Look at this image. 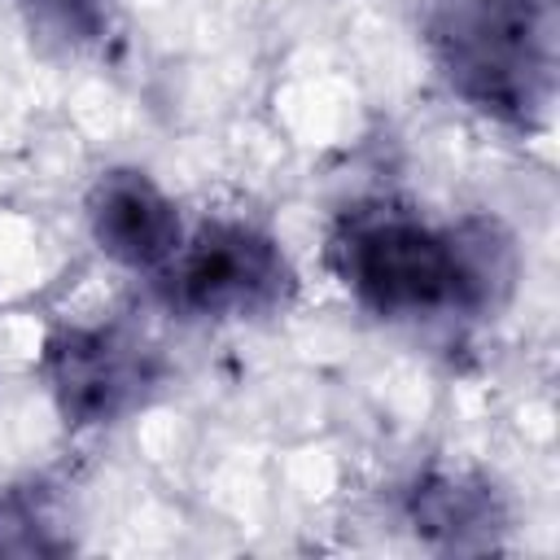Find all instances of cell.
<instances>
[{
    "label": "cell",
    "mask_w": 560,
    "mask_h": 560,
    "mask_svg": "<svg viewBox=\"0 0 560 560\" xmlns=\"http://www.w3.org/2000/svg\"><path fill=\"white\" fill-rule=\"evenodd\" d=\"M341 284L385 319L486 315L516 276V254L494 219L433 228L407 210H350L328 241Z\"/></svg>",
    "instance_id": "1"
},
{
    "label": "cell",
    "mask_w": 560,
    "mask_h": 560,
    "mask_svg": "<svg viewBox=\"0 0 560 560\" xmlns=\"http://www.w3.org/2000/svg\"><path fill=\"white\" fill-rule=\"evenodd\" d=\"M424 35L446 83L512 127H538L551 105V0H429Z\"/></svg>",
    "instance_id": "2"
},
{
    "label": "cell",
    "mask_w": 560,
    "mask_h": 560,
    "mask_svg": "<svg viewBox=\"0 0 560 560\" xmlns=\"http://www.w3.org/2000/svg\"><path fill=\"white\" fill-rule=\"evenodd\" d=\"M298 276L284 249L249 223H206L175 249L171 302L206 319H245L289 306Z\"/></svg>",
    "instance_id": "3"
},
{
    "label": "cell",
    "mask_w": 560,
    "mask_h": 560,
    "mask_svg": "<svg viewBox=\"0 0 560 560\" xmlns=\"http://www.w3.org/2000/svg\"><path fill=\"white\" fill-rule=\"evenodd\" d=\"M44 381L66 424H109L158 385V359L122 328H61L44 346Z\"/></svg>",
    "instance_id": "4"
},
{
    "label": "cell",
    "mask_w": 560,
    "mask_h": 560,
    "mask_svg": "<svg viewBox=\"0 0 560 560\" xmlns=\"http://www.w3.org/2000/svg\"><path fill=\"white\" fill-rule=\"evenodd\" d=\"M88 223L96 245L131 271H153L179 249V214L171 197L140 171L101 175L88 197Z\"/></svg>",
    "instance_id": "5"
},
{
    "label": "cell",
    "mask_w": 560,
    "mask_h": 560,
    "mask_svg": "<svg viewBox=\"0 0 560 560\" xmlns=\"http://www.w3.org/2000/svg\"><path fill=\"white\" fill-rule=\"evenodd\" d=\"M411 521L442 547H490L503 508L490 486L468 477H424L411 490Z\"/></svg>",
    "instance_id": "6"
},
{
    "label": "cell",
    "mask_w": 560,
    "mask_h": 560,
    "mask_svg": "<svg viewBox=\"0 0 560 560\" xmlns=\"http://www.w3.org/2000/svg\"><path fill=\"white\" fill-rule=\"evenodd\" d=\"M35 13V22L52 26L74 44H96L109 35V0H18Z\"/></svg>",
    "instance_id": "7"
}]
</instances>
